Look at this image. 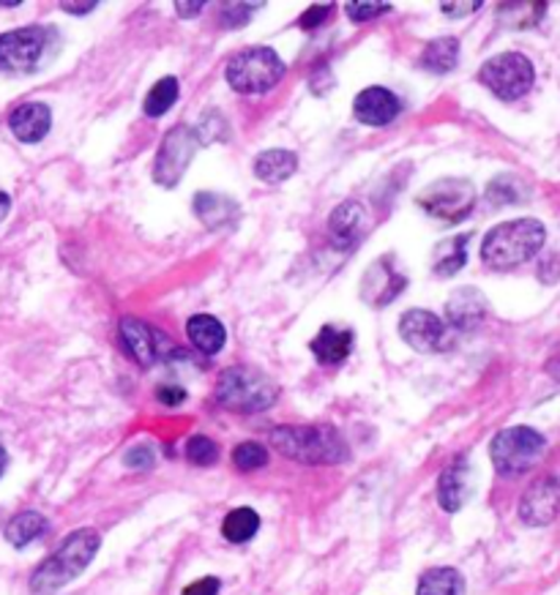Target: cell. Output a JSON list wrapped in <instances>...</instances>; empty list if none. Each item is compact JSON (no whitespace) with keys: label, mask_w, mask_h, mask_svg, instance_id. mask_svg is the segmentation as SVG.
I'll return each instance as SVG.
<instances>
[{"label":"cell","mask_w":560,"mask_h":595,"mask_svg":"<svg viewBox=\"0 0 560 595\" xmlns=\"http://www.w3.org/2000/svg\"><path fill=\"white\" fill-rule=\"evenodd\" d=\"M547 240V229L536 218H516V222L498 224L487 233L481 243L484 265L495 271H509L533 260Z\"/></svg>","instance_id":"6da1fadb"},{"label":"cell","mask_w":560,"mask_h":595,"mask_svg":"<svg viewBox=\"0 0 560 595\" xmlns=\"http://www.w3.org/2000/svg\"><path fill=\"white\" fill-rule=\"evenodd\" d=\"M99 533L91 527L74 529L45 562L34 571L31 576V590L34 593H52V590H61L63 584L74 582L85 568L91 566V560L99 551Z\"/></svg>","instance_id":"7a4b0ae2"},{"label":"cell","mask_w":560,"mask_h":595,"mask_svg":"<svg viewBox=\"0 0 560 595\" xmlns=\"http://www.w3.org/2000/svg\"><path fill=\"white\" fill-rule=\"evenodd\" d=\"M271 445L301 464H339L350 456L334 426H282L271 431Z\"/></svg>","instance_id":"3957f363"},{"label":"cell","mask_w":560,"mask_h":595,"mask_svg":"<svg viewBox=\"0 0 560 595\" xmlns=\"http://www.w3.org/2000/svg\"><path fill=\"white\" fill-rule=\"evenodd\" d=\"M61 49L56 27H17L0 36V71L7 74H34L45 69Z\"/></svg>","instance_id":"277c9868"},{"label":"cell","mask_w":560,"mask_h":595,"mask_svg":"<svg viewBox=\"0 0 560 595\" xmlns=\"http://www.w3.org/2000/svg\"><path fill=\"white\" fill-rule=\"evenodd\" d=\"M216 398L236 413H263L274 407L279 388L254 366H227L216 380Z\"/></svg>","instance_id":"5b68a950"},{"label":"cell","mask_w":560,"mask_h":595,"mask_svg":"<svg viewBox=\"0 0 560 595\" xmlns=\"http://www.w3.org/2000/svg\"><path fill=\"white\" fill-rule=\"evenodd\" d=\"M544 451H547V440L531 426H511L495 435L492 448V464L505 478H516V475L527 473L541 462Z\"/></svg>","instance_id":"8992f818"},{"label":"cell","mask_w":560,"mask_h":595,"mask_svg":"<svg viewBox=\"0 0 560 595\" xmlns=\"http://www.w3.org/2000/svg\"><path fill=\"white\" fill-rule=\"evenodd\" d=\"M227 82L238 93H265L285 76V63L271 47H249L227 63Z\"/></svg>","instance_id":"52a82bcc"},{"label":"cell","mask_w":560,"mask_h":595,"mask_svg":"<svg viewBox=\"0 0 560 595\" xmlns=\"http://www.w3.org/2000/svg\"><path fill=\"white\" fill-rule=\"evenodd\" d=\"M478 80L498 98L514 102V98H522L531 91L533 80H536V69L522 52H500L481 66Z\"/></svg>","instance_id":"ba28073f"},{"label":"cell","mask_w":560,"mask_h":595,"mask_svg":"<svg viewBox=\"0 0 560 595\" xmlns=\"http://www.w3.org/2000/svg\"><path fill=\"white\" fill-rule=\"evenodd\" d=\"M418 205L443 222H462L476 205V189L465 178H440L424 189Z\"/></svg>","instance_id":"9c48e42d"},{"label":"cell","mask_w":560,"mask_h":595,"mask_svg":"<svg viewBox=\"0 0 560 595\" xmlns=\"http://www.w3.org/2000/svg\"><path fill=\"white\" fill-rule=\"evenodd\" d=\"M194 151H198V131H192L189 126H176L165 134L159 153H156L154 164V180L165 189L178 186V180L183 178V172L192 164Z\"/></svg>","instance_id":"30bf717a"},{"label":"cell","mask_w":560,"mask_h":595,"mask_svg":"<svg viewBox=\"0 0 560 595\" xmlns=\"http://www.w3.org/2000/svg\"><path fill=\"white\" fill-rule=\"evenodd\" d=\"M400 333L418 353H438L451 344V331L445 320H440L438 314L427 309L405 311L400 320Z\"/></svg>","instance_id":"8fae6325"},{"label":"cell","mask_w":560,"mask_h":595,"mask_svg":"<svg viewBox=\"0 0 560 595\" xmlns=\"http://www.w3.org/2000/svg\"><path fill=\"white\" fill-rule=\"evenodd\" d=\"M121 342L129 349V355L143 366L156 364L170 349L165 333L159 328L148 325V322L138 320V317H123L121 320Z\"/></svg>","instance_id":"7c38bea8"},{"label":"cell","mask_w":560,"mask_h":595,"mask_svg":"<svg viewBox=\"0 0 560 595\" xmlns=\"http://www.w3.org/2000/svg\"><path fill=\"white\" fill-rule=\"evenodd\" d=\"M558 511H560V480L552 478V475L538 478L520 500V516L522 522L531 524V527L549 524L555 516H558Z\"/></svg>","instance_id":"4fadbf2b"},{"label":"cell","mask_w":560,"mask_h":595,"mask_svg":"<svg viewBox=\"0 0 560 595\" xmlns=\"http://www.w3.org/2000/svg\"><path fill=\"white\" fill-rule=\"evenodd\" d=\"M367 235V211L361 202H342L329 218V238L339 251H353Z\"/></svg>","instance_id":"5bb4252c"},{"label":"cell","mask_w":560,"mask_h":595,"mask_svg":"<svg viewBox=\"0 0 560 595\" xmlns=\"http://www.w3.org/2000/svg\"><path fill=\"white\" fill-rule=\"evenodd\" d=\"M473 491V469L470 462L465 456H456L454 462H449L440 473L438 480V500L440 505L449 513H456L467 500H470Z\"/></svg>","instance_id":"9a60e30c"},{"label":"cell","mask_w":560,"mask_h":595,"mask_svg":"<svg viewBox=\"0 0 560 595\" xmlns=\"http://www.w3.org/2000/svg\"><path fill=\"white\" fill-rule=\"evenodd\" d=\"M353 112L367 126H389L402 112V102L389 87L372 85L358 93L356 102H353Z\"/></svg>","instance_id":"2e32d148"},{"label":"cell","mask_w":560,"mask_h":595,"mask_svg":"<svg viewBox=\"0 0 560 595\" xmlns=\"http://www.w3.org/2000/svg\"><path fill=\"white\" fill-rule=\"evenodd\" d=\"M407 287V278L402 276L396 267H391V257H380L372 267L367 271L361 282L364 300H369L372 306H385Z\"/></svg>","instance_id":"e0dca14e"},{"label":"cell","mask_w":560,"mask_h":595,"mask_svg":"<svg viewBox=\"0 0 560 595\" xmlns=\"http://www.w3.org/2000/svg\"><path fill=\"white\" fill-rule=\"evenodd\" d=\"M52 126V112L47 104L41 102H28L20 104L12 115H9V129L17 136L20 142H41L50 134Z\"/></svg>","instance_id":"ac0fdd59"},{"label":"cell","mask_w":560,"mask_h":595,"mask_svg":"<svg viewBox=\"0 0 560 595\" xmlns=\"http://www.w3.org/2000/svg\"><path fill=\"white\" fill-rule=\"evenodd\" d=\"M445 314H449L445 325H451V331L454 328L456 331H467V328H476L484 320V314H487V300H484V295L478 289L462 287L445 304Z\"/></svg>","instance_id":"d6986e66"},{"label":"cell","mask_w":560,"mask_h":595,"mask_svg":"<svg viewBox=\"0 0 560 595\" xmlns=\"http://www.w3.org/2000/svg\"><path fill=\"white\" fill-rule=\"evenodd\" d=\"M194 213L205 227H230L238 216V202L225 194H214V191H200L194 197Z\"/></svg>","instance_id":"ffe728a7"},{"label":"cell","mask_w":560,"mask_h":595,"mask_svg":"<svg viewBox=\"0 0 560 595\" xmlns=\"http://www.w3.org/2000/svg\"><path fill=\"white\" fill-rule=\"evenodd\" d=\"M312 353L320 364L325 366H336L350 355L353 349V331H342V328L325 325L318 336L312 338Z\"/></svg>","instance_id":"44dd1931"},{"label":"cell","mask_w":560,"mask_h":595,"mask_svg":"<svg viewBox=\"0 0 560 595\" xmlns=\"http://www.w3.org/2000/svg\"><path fill=\"white\" fill-rule=\"evenodd\" d=\"M187 336L200 353L216 355L222 347H225V325L216 320L214 314H194L192 320L187 322Z\"/></svg>","instance_id":"7402d4cb"},{"label":"cell","mask_w":560,"mask_h":595,"mask_svg":"<svg viewBox=\"0 0 560 595\" xmlns=\"http://www.w3.org/2000/svg\"><path fill=\"white\" fill-rule=\"evenodd\" d=\"M298 169V156L293 151H282V147H274V151H263L258 158H254V175L265 183H282V180L290 178Z\"/></svg>","instance_id":"603a6c76"},{"label":"cell","mask_w":560,"mask_h":595,"mask_svg":"<svg viewBox=\"0 0 560 595\" xmlns=\"http://www.w3.org/2000/svg\"><path fill=\"white\" fill-rule=\"evenodd\" d=\"M456 63H460V41L454 36H440L424 47L421 66L432 74H449Z\"/></svg>","instance_id":"cb8c5ba5"},{"label":"cell","mask_w":560,"mask_h":595,"mask_svg":"<svg viewBox=\"0 0 560 595\" xmlns=\"http://www.w3.org/2000/svg\"><path fill=\"white\" fill-rule=\"evenodd\" d=\"M47 529H50V522H47L39 511H23L7 524V540L12 546H17V549H23V546L41 538Z\"/></svg>","instance_id":"d4e9b609"},{"label":"cell","mask_w":560,"mask_h":595,"mask_svg":"<svg viewBox=\"0 0 560 595\" xmlns=\"http://www.w3.org/2000/svg\"><path fill=\"white\" fill-rule=\"evenodd\" d=\"M467 240H470V235H454V238L443 240V243L434 249L432 271L438 273V276H454V273L465 265L467 262V249H465Z\"/></svg>","instance_id":"484cf974"},{"label":"cell","mask_w":560,"mask_h":595,"mask_svg":"<svg viewBox=\"0 0 560 595\" xmlns=\"http://www.w3.org/2000/svg\"><path fill=\"white\" fill-rule=\"evenodd\" d=\"M416 595H465V579L454 568H432L421 576Z\"/></svg>","instance_id":"4316f807"},{"label":"cell","mask_w":560,"mask_h":595,"mask_svg":"<svg viewBox=\"0 0 560 595\" xmlns=\"http://www.w3.org/2000/svg\"><path fill=\"white\" fill-rule=\"evenodd\" d=\"M260 529V516L252 508H236L225 516V524H222V533H225L227 540L233 544H247L249 538H254V533Z\"/></svg>","instance_id":"83f0119b"},{"label":"cell","mask_w":560,"mask_h":595,"mask_svg":"<svg viewBox=\"0 0 560 595\" xmlns=\"http://www.w3.org/2000/svg\"><path fill=\"white\" fill-rule=\"evenodd\" d=\"M544 11H547V3H503L498 9V20L514 31H522V27L536 25Z\"/></svg>","instance_id":"f1b7e54d"},{"label":"cell","mask_w":560,"mask_h":595,"mask_svg":"<svg viewBox=\"0 0 560 595\" xmlns=\"http://www.w3.org/2000/svg\"><path fill=\"white\" fill-rule=\"evenodd\" d=\"M178 98V80L176 76H162L159 82H156L154 87L148 91V96H145V115L148 118H159V115H165L167 109L176 104Z\"/></svg>","instance_id":"f546056e"},{"label":"cell","mask_w":560,"mask_h":595,"mask_svg":"<svg viewBox=\"0 0 560 595\" xmlns=\"http://www.w3.org/2000/svg\"><path fill=\"white\" fill-rule=\"evenodd\" d=\"M489 202L495 205H514V202L525 200L527 189L520 178H511V175H503V178H495L487 189Z\"/></svg>","instance_id":"4dcf8cb0"},{"label":"cell","mask_w":560,"mask_h":595,"mask_svg":"<svg viewBox=\"0 0 560 595\" xmlns=\"http://www.w3.org/2000/svg\"><path fill=\"white\" fill-rule=\"evenodd\" d=\"M233 464H236L241 473H252V469H260L269 464V451L260 442H241V445L233 451Z\"/></svg>","instance_id":"1f68e13d"},{"label":"cell","mask_w":560,"mask_h":595,"mask_svg":"<svg viewBox=\"0 0 560 595\" xmlns=\"http://www.w3.org/2000/svg\"><path fill=\"white\" fill-rule=\"evenodd\" d=\"M187 459L198 467H211L219 459V445L211 437L198 435L187 442Z\"/></svg>","instance_id":"d6a6232c"},{"label":"cell","mask_w":560,"mask_h":595,"mask_svg":"<svg viewBox=\"0 0 560 595\" xmlns=\"http://www.w3.org/2000/svg\"><path fill=\"white\" fill-rule=\"evenodd\" d=\"M254 9H258L254 3H236V5L225 3L222 5V25H227V27L247 25L249 16L254 14Z\"/></svg>","instance_id":"836d02e7"},{"label":"cell","mask_w":560,"mask_h":595,"mask_svg":"<svg viewBox=\"0 0 560 595\" xmlns=\"http://www.w3.org/2000/svg\"><path fill=\"white\" fill-rule=\"evenodd\" d=\"M391 5L389 3H345V11L347 16H350L353 22H367V20H374V16L385 14Z\"/></svg>","instance_id":"e575fe53"},{"label":"cell","mask_w":560,"mask_h":595,"mask_svg":"<svg viewBox=\"0 0 560 595\" xmlns=\"http://www.w3.org/2000/svg\"><path fill=\"white\" fill-rule=\"evenodd\" d=\"M123 462H127L132 469H148L154 467V451H151V445H134L132 451L127 453Z\"/></svg>","instance_id":"d590c367"},{"label":"cell","mask_w":560,"mask_h":595,"mask_svg":"<svg viewBox=\"0 0 560 595\" xmlns=\"http://www.w3.org/2000/svg\"><path fill=\"white\" fill-rule=\"evenodd\" d=\"M331 11H334V5H312V9H307L301 14V27L303 31H314V27H320L329 20Z\"/></svg>","instance_id":"8d00e7d4"},{"label":"cell","mask_w":560,"mask_h":595,"mask_svg":"<svg viewBox=\"0 0 560 595\" xmlns=\"http://www.w3.org/2000/svg\"><path fill=\"white\" fill-rule=\"evenodd\" d=\"M181 595H219V579L216 576L198 579V582L189 584Z\"/></svg>","instance_id":"74e56055"},{"label":"cell","mask_w":560,"mask_h":595,"mask_svg":"<svg viewBox=\"0 0 560 595\" xmlns=\"http://www.w3.org/2000/svg\"><path fill=\"white\" fill-rule=\"evenodd\" d=\"M156 396H159L162 404H181L187 402V391L178 385H162L159 391H156Z\"/></svg>","instance_id":"f35d334b"},{"label":"cell","mask_w":560,"mask_h":595,"mask_svg":"<svg viewBox=\"0 0 560 595\" xmlns=\"http://www.w3.org/2000/svg\"><path fill=\"white\" fill-rule=\"evenodd\" d=\"M440 9H443V14L449 16H460V14H470V11L481 9V3H443Z\"/></svg>","instance_id":"ab89813d"},{"label":"cell","mask_w":560,"mask_h":595,"mask_svg":"<svg viewBox=\"0 0 560 595\" xmlns=\"http://www.w3.org/2000/svg\"><path fill=\"white\" fill-rule=\"evenodd\" d=\"M99 3H61L63 11H69V14H88V11H94Z\"/></svg>","instance_id":"60d3db41"},{"label":"cell","mask_w":560,"mask_h":595,"mask_svg":"<svg viewBox=\"0 0 560 595\" xmlns=\"http://www.w3.org/2000/svg\"><path fill=\"white\" fill-rule=\"evenodd\" d=\"M203 5L205 3H181V0H178L176 9H178V14H181V16H198L200 11H203Z\"/></svg>","instance_id":"b9f144b4"},{"label":"cell","mask_w":560,"mask_h":595,"mask_svg":"<svg viewBox=\"0 0 560 595\" xmlns=\"http://www.w3.org/2000/svg\"><path fill=\"white\" fill-rule=\"evenodd\" d=\"M9 207H12V200H9L7 191H0V222L9 216Z\"/></svg>","instance_id":"7bdbcfd3"},{"label":"cell","mask_w":560,"mask_h":595,"mask_svg":"<svg viewBox=\"0 0 560 595\" xmlns=\"http://www.w3.org/2000/svg\"><path fill=\"white\" fill-rule=\"evenodd\" d=\"M7 467H9V453H7V448L0 445V475L7 473Z\"/></svg>","instance_id":"ee69618b"}]
</instances>
